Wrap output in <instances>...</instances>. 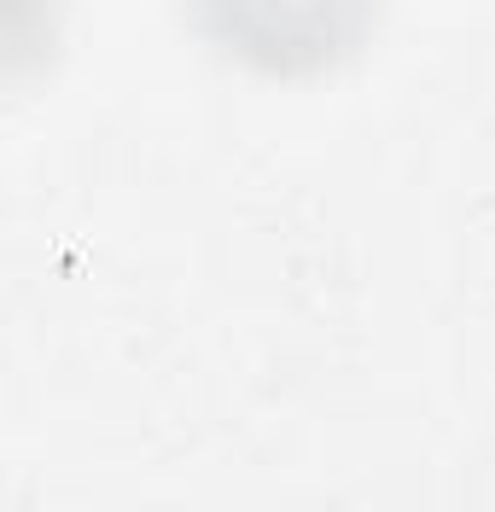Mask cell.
Segmentation results:
<instances>
[{"label": "cell", "instance_id": "6da1fadb", "mask_svg": "<svg viewBox=\"0 0 495 512\" xmlns=\"http://www.w3.org/2000/svg\"><path fill=\"white\" fill-rule=\"evenodd\" d=\"M198 30L263 76H321L356 59L379 0H193Z\"/></svg>", "mask_w": 495, "mask_h": 512}]
</instances>
